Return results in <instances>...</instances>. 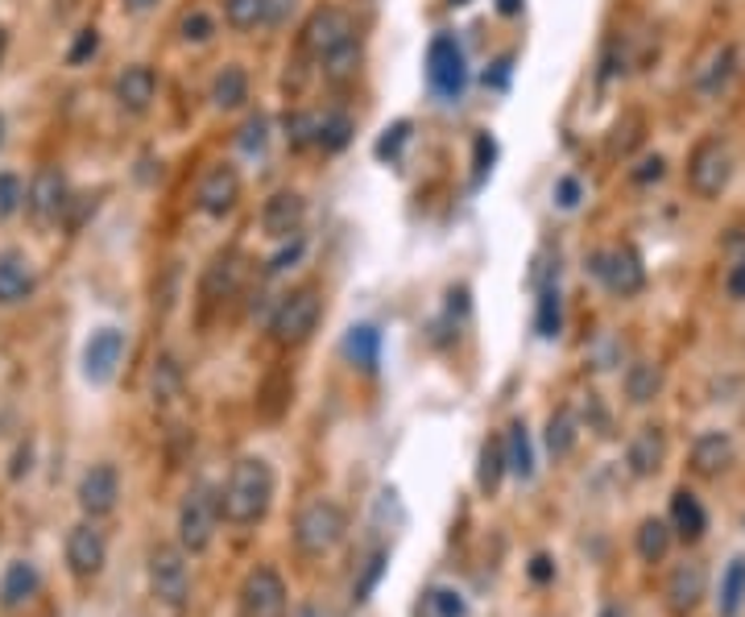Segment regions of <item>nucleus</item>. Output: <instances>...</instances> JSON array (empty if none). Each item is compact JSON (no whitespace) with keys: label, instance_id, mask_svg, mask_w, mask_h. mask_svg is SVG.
Segmentation results:
<instances>
[{"label":"nucleus","instance_id":"c9c22d12","mask_svg":"<svg viewBox=\"0 0 745 617\" xmlns=\"http://www.w3.org/2000/svg\"><path fill=\"white\" fill-rule=\"evenodd\" d=\"M576 440H580V423H576V414L571 411L551 414V423H547V452L556 456V460H563V456L576 448Z\"/></svg>","mask_w":745,"mask_h":617},{"label":"nucleus","instance_id":"c03bdc74","mask_svg":"<svg viewBox=\"0 0 745 617\" xmlns=\"http://www.w3.org/2000/svg\"><path fill=\"white\" fill-rule=\"evenodd\" d=\"M96 50H100V30H79L75 33V42H71V50H67V62L71 67H84L88 59H96Z\"/></svg>","mask_w":745,"mask_h":617},{"label":"nucleus","instance_id":"bf43d9fd","mask_svg":"<svg viewBox=\"0 0 745 617\" xmlns=\"http://www.w3.org/2000/svg\"><path fill=\"white\" fill-rule=\"evenodd\" d=\"M0 146H4V117H0Z\"/></svg>","mask_w":745,"mask_h":617},{"label":"nucleus","instance_id":"393cba45","mask_svg":"<svg viewBox=\"0 0 745 617\" xmlns=\"http://www.w3.org/2000/svg\"><path fill=\"white\" fill-rule=\"evenodd\" d=\"M745 609V556H733L725 576H721V592H716V614L721 617H742Z\"/></svg>","mask_w":745,"mask_h":617},{"label":"nucleus","instance_id":"864d4df0","mask_svg":"<svg viewBox=\"0 0 745 617\" xmlns=\"http://www.w3.org/2000/svg\"><path fill=\"white\" fill-rule=\"evenodd\" d=\"M530 580H539V585L556 580V564H551L547 556H535V559H530Z\"/></svg>","mask_w":745,"mask_h":617},{"label":"nucleus","instance_id":"2eb2a0df","mask_svg":"<svg viewBox=\"0 0 745 617\" xmlns=\"http://www.w3.org/2000/svg\"><path fill=\"white\" fill-rule=\"evenodd\" d=\"M67 204H71V195H67V178H62L55 166L38 170L33 183H30V192H26V207L33 212V221L38 224L59 221L62 212H67Z\"/></svg>","mask_w":745,"mask_h":617},{"label":"nucleus","instance_id":"8fccbe9b","mask_svg":"<svg viewBox=\"0 0 745 617\" xmlns=\"http://www.w3.org/2000/svg\"><path fill=\"white\" fill-rule=\"evenodd\" d=\"M725 291H729V298L745 303V253L729 265V274H725Z\"/></svg>","mask_w":745,"mask_h":617},{"label":"nucleus","instance_id":"4468645a","mask_svg":"<svg viewBox=\"0 0 745 617\" xmlns=\"http://www.w3.org/2000/svg\"><path fill=\"white\" fill-rule=\"evenodd\" d=\"M108 564V543H104V530L91 527V522H79L67 535V568H71L79 580H91V576L104 572Z\"/></svg>","mask_w":745,"mask_h":617},{"label":"nucleus","instance_id":"37998d69","mask_svg":"<svg viewBox=\"0 0 745 617\" xmlns=\"http://www.w3.org/2000/svg\"><path fill=\"white\" fill-rule=\"evenodd\" d=\"M385 559H390L385 551H373V556L365 559V572H361V580L352 585V597H356V601H369V592L378 588L381 572H385Z\"/></svg>","mask_w":745,"mask_h":617},{"label":"nucleus","instance_id":"a878e982","mask_svg":"<svg viewBox=\"0 0 745 617\" xmlns=\"http://www.w3.org/2000/svg\"><path fill=\"white\" fill-rule=\"evenodd\" d=\"M344 356H349L356 369H378L381 361V332L373 324H356L349 327L344 336Z\"/></svg>","mask_w":745,"mask_h":617},{"label":"nucleus","instance_id":"20e7f679","mask_svg":"<svg viewBox=\"0 0 745 617\" xmlns=\"http://www.w3.org/2000/svg\"><path fill=\"white\" fill-rule=\"evenodd\" d=\"M320 315H323L320 291L315 286H298V291L282 294V303L269 315V332H274L278 344H303L320 327Z\"/></svg>","mask_w":745,"mask_h":617},{"label":"nucleus","instance_id":"4c0bfd02","mask_svg":"<svg viewBox=\"0 0 745 617\" xmlns=\"http://www.w3.org/2000/svg\"><path fill=\"white\" fill-rule=\"evenodd\" d=\"M282 129H286V146L307 149L315 146V137H320V117H311V112H286Z\"/></svg>","mask_w":745,"mask_h":617},{"label":"nucleus","instance_id":"f257e3e1","mask_svg":"<svg viewBox=\"0 0 745 617\" xmlns=\"http://www.w3.org/2000/svg\"><path fill=\"white\" fill-rule=\"evenodd\" d=\"M269 506H274V469H269V460H262V456L236 460L224 489H219L224 518L233 527H253V522H262L269 515Z\"/></svg>","mask_w":745,"mask_h":617},{"label":"nucleus","instance_id":"f8f14e48","mask_svg":"<svg viewBox=\"0 0 745 617\" xmlns=\"http://www.w3.org/2000/svg\"><path fill=\"white\" fill-rule=\"evenodd\" d=\"M667 609L675 617H687L700 609V601L708 597V568H704L700 559H684V564H675V572L667 576Z\"/></svg>","mask_w":745,"mask_h":617},{"label":"nucleus","instance_id":"f704fd0d","mask_svg":"<svg viewBox=\"0 0 745 617\" xmlns=\"http://www.w3.org/2000/svg\"><path fill=\"white\" fill-rule=\"evenodd\" d=\"M236 282H241V265H236V253H224L212 262L204 278V298H228L236 291Z\"/></svg>","mask_w":745,"mask_h":617},{"label":"nucleus","instance_id":"5701e85b","mask_svg":"<svg viewBox=\"0 0 745 617\" xmlns=\"http://www.w3.org/2000/svg\"><path fill=\"white\" fill-rule=\"evenodd\" d=\"M672 530L684 543H700L708 530V515H704L700 498L692 489H675L672 493Z\"/></svg>","mask_w":745,"mask_h":617},{"label":"nucleus","instance_id":"cd10ccee","mask_svg":"<svg viewBox=\"0 0 745 617\" xmlns=\"http://www.w3.org/2000/svg\"><path fill=\"white\" fill-rule=\"evenodd\" d=\"M506 460H510V472L518 481L535 477V448H530V431L522 419H513L510 431H506Z\"/></svg>","mask_w":745,"mask_h":617},{"label":"nucleus","instance_id":"79ce46f5","mask_svg":"<svg viewBox=\"0 0 745 617\" xmlns=\"http://www.w3.org/2000/svg\"><path fill=\"white\" fill-rule=\"evenodd\" d=\"M356 62H361V50L349 46V50H340V55H332V59L323 62V75H327L332 84H349L352 75H356Z\"/></svg>","mask_w":745,"mask_h":617},{"label":"nucleus","instance_id":"b1692460","mask_svg":"<svg viewBox=\"0 0 745 617\" xmlns=\"http://www.w3.org/2000/svg\"><path fill=\"white\" fill-rule=\"evenodd\" d=\"M38 588H42V572L33 568L30 559H17V564H9L4 580H0V605L4 609H21L26 601L38 597Z\"/></svg>","mask_w":745,"mask_h":617},{"label":"nucleus","instance_id":"2f4dec72","mask_svg":"<svg viewBox=\"0 0 745 617\" xmlns=\"http://www.w3.org/2000/svg\"><path fill=\"white\" fill-rule=\"evenodd\" d=\"M559 327H563V298H559V286H539V307H535V332L542 340H556Z\"/></svg>","mask_w":745,"mask_h":617},{"label":"nucleus","instance_id":"09e8293b","mask_svg":"<svg viewBox=\"0 0 745 617\" xmlns=\"http://www.w3.org/2000/svg\"><path fill=\"white\" fill-rule=\"evenodd\" d=\"M406 137H410V125L406 120H398L394 129H385V137L378 141V158H398V149H402Z\"/></svg>","mask_w":745,"mask_h":617},{"label":"nucleus","instance_id":"5fc2aeb1","mask_svg":"<svg viewBox=\"0 0 745 617\" xmlns=\"http://www.w3.org/2000/svg\"><path fill=\"white\" fill-rule=\"evenodd\" d=\"M125 4H129L133 13H146V9H154V4H158V0H125Z\"/></svg>","mask_w":745,"mask_h":617},{"label":"nucleus","instance_id":"6e6d98bb","mask_svg":"<svg viewBox=\"0 0 745 617\" xmlns=\"http://www.w3.org/2000/svg\"><path fill=\"white\" fill-rule=\"evenodd\" d=\"M4 50H9V33H4V26H0V62H4Z\"/></svg>","mask_w":745,"mask_h":617},{"label":"nucleus","instance_id":"6e6552de","mask_svg":"<svg viewBox=\"0 0 745 617\" xmlns=\"http://www.w3.org/2000/svg\"><path fill=\"white\" fill-rule=\"evenodd\" d=\"M592 274H597L617 298H634V294H643L646 286V265L634 245H614V249L597 253V257H592Z\"/></svg>","mask_w":745,"mask_h":617},{"label":"nucleus","instance_id":"423d86ee","mask_svg":"<svg viewBox=\"0 0 745 617\" xmlns=\"http://www.w3.org/2000/svg\"><path fill=\"white\" fill-rule=\"evenodd\" d=\"M733 178V154L721 137H704L696 141L692 158H687V187L700 199H721Z\"/></svg>","mask_w":745,"mask_h":617},{"label":"nucleus","instance_id":"603ef678","mask_svg":"<svg viewBox=\"0 0 745 617\" xmlns=\"http://www.w3.org/2000/svg\"><path fill=\"white\" fill-rule=\"evenodd\" d=\"M556 199H559V207H576L580 204V183H576V178H559Z\"/></svg>","mask_w":745,"mask_h":617},{"label":"nucleus","instance_id":"f3484780","mask_svg":"<svg viewBox=\"0 0 745 617\" xmlns=\"http://www.w3.org/2000/svg\"><path fill=\"white\" fill-rule=\"evenodd\" d=\"M195 199H199V212H207V216H228L236 207V199H241V175L224 163L212 166V170L199 178Z\"/></svg>","mask_w":745,"mask_h":617},{"label":"nucleus","instance_id":"1a4fd4ad","mask_svg":"<svg viewBox=\"0 0 745 617\" xmlns=\"http://www.w3.org/2000/svg\"><path fill=\"white\" fill-rule=\"evenodd\" d=\"M427 79H431V88L443 96V100H460L468 88V59L460 42L455 38H435L431 50H427Z\"/></svg>","mask_w":745,"mask_h":617},{"label":"nucleus","instance_id":"bb28decb","mask_svg":"<svg viewBox=\"0 0 745 617\" xmlns=\"http://www.w3.org/2000/svg\"><path fill=\"white\" fill-rule=\"evenodd\" d=\"M658 390H663V369L655 361H634L626 369V398L634 407H646V402H655Z\"/></svg>","mask_w":745,"mask_h":617},{"label":"nucleus","instance_id":"de8ad7c7","mask_svg":"<svg viewBox=\"0 0 745 617\" xmlns=\"http://www.w3.org/2000/svg\"><path fill=\"white\" fill-rule=\"evenodd\" d=\"M663 175H667V163H663V154H650V158H643V163L629 170V178H634L638 187H646V183H658Z\"/></svg>","mask_w":745,"mask_h":617},{"label":"nucleus","instance_id":"f03ea898","mask_svg":"<svg viewBox=\"0 0 745 617\" xmlns=\"http://www.w3.org/2000/svg\"><path fill=\"white\" fill-rule=\"evenodd\" d=\"M219 518H224V510H219V489L204 486V481L190 486L183 506H178V547L190 551V556L207 551L212 539H216Z\"/></svg>","mask_w":745,"mask_h":617},{"label":"nucleus","instance_id":"9b49d317","mask_svg":"<svg viewBox=\"0 0 745 617\" xmlns=\"http://www.w3.org/2000/svg\"><path fill=\"white\" fill-rule=\"evenodd\" d=\"M120 356H125V332H117V327L91 332L88 344H84V382L108 385L117 378Z\"/></svg>","mask_w":745,"mask_h":617},{"label":"nucleus","instance_id":"7ed1b4c3","mask_svg":"<svg viewBox=\"0 0 745 617\" xmlns=\"http://www.w3.org/2000/svg\"><path fill=\"white\" fill-rule=\"evenodd\" d=\"M344 530H349V518L340 510L336 501L327 498H315L307 501L298 518H294V543L303 556H327V551H336L340 539H344Z\"/></svg>","mask_w":745,"mask_h":617},{"label":"nucleus","instance_id":"72a5a7b5","mask_svg":"<svg viewBox=\"0 0 745 617\" xmlns=\"http://www.w3.org/2000/svg\"><path fill=\"white\" fill-rule=\"evenodd\" d=\"M178 390H183V365H178L175 356H158L154 369H149V398L154 402H170V398H178Z\"/></svg>","mask_w":745,"mask_h":617},{"label":"nucleus","instance_id":"4be33fe9","mask_svg":"<svg viewBox=\"0 0 745 617\" xmlns=\"http://www.w3.org/2000/svg\"><path fill=\"white\" fill-rule=\"evenodd\" d=\"M663 460H667V435H663V427H643L626 448V464L634 477H655L663 469Z\"/></svg>","mask_w":745,"mask_h":617},{"label":"nucleus","instance_id":"0eeeda50","mask_svg":"<svg viewBox=\"0 0 745 617\" xmlns=\"http://www.w3.org/2000/svg\"><path fill=\"white\" fill-rule=\"evenodd\" d=\"M356 46V26H352V17L336 4H323L315 13L303 21V50H307L315 62H327L332 55L340 50H349Z\"/></svg>","mask_w":745,"mask_h":617},{"label":"nucleus","instance_id":"4d7b16f0","mask_svg":"<svg viewBox=\"0 0 745 617\" xmlns=\"http://www.w3.org/2000/svg\"><path fill=\"white\" fill-rule=\"evenodd\" d=\"M501 13H518V0H501Z\"/></svg>","mask_w":745,"mask_h":617},{"label":"nucleus","instance_id":"aec40b11","mask_svg":"<svg viewBox=\"0 0 745 617\" xmlns=\"http://www.w3.org/2000/svg\"><path fill=\"white\" fill-rule=\"evenodd\" d=\"M38 286L33 278V265L26 253L17 249H4L0 253V307H17V303H26Z\"/></svg>","mask_w":745,"mask_h":617},{"label":"nucleus","instance_id":"13d9d810","mask_svg":"<svg viewBox=\"0 0 745 617\" xmlns=\"http://www.w3.org/2000/svg\"><path fill=\"white\" fill-rule=\"evenodd\" d=\"M600 617H621V609H605Z\"/></svg>","mask_w":745,"mask_h":617},{"label":"nucleus","instance_id":"3c124183","mask_svg":"<svg viewBox=\"0 0 745 617\" xmlns=\"http://www.w3.org/2000/svg\"><path fill=\"white\" fill-rule=\"evenodd\" d=\"M298 257H303V241L294 236V241H291V245H286V249L269 257V265H265V270H269V274H282V270H286V265H294V262H298Z\"/></svg>","mask_w":745,"mask_h":617},{"label":"nucleus","instance_id":"a18cd8bd","mask_svg":"<svg viewBox=\"0 0 745 617\" xmlns=\"http://www.w3.org/2000/svg\"><path fill=\"white\" fill-rule=\"evenodd\" d=\"M26 204V183L17 175H0V216H13Z\"/></svg>","mask_w":745,"mask_h":617},{"label":"nucleus","instance_id":"e433bc0d","mask_svg":"<svg viewBox=\"0 0 745 617\" xmlns=\"http://www.w3.org/2000/svg\"><path fill=\"white\" fill-rule=\"evenodd\" d=\"M352 141V120L349 112H323L320 117V137H315V146L323 154H340V149Z\"/></svg>","mask_w":745,"mask_h":617},{"label":"nucleus","instance_id":"ddd939ff","mask_svg":"<svg viewBox=\"0 0 745 617\" xmlns=\"http://www.w3.org/2000/svg\"><path fill=\"white\" fill-rule=\"evenodd\" d=\"M79 510L88 518H108L120 501V477L112 464H91L84 477H79Z\"/></svg>","mask_w":745,"mask_h":617},{"label":"nucleus","instance_id":"052dcab7","mask_svg":"<svg viewBox=\"0 0 745 617\" xmlns=\"http://www.w3.org/2000/svg\"><path fill=\"white\" fill-rule=\"evenodd\" d=\"M303 617H320V614H315V609H303Z\"/></svg>","mask_w":745,"mask_h":617},{"label":"nucleus","instance_id":"dca6fc26","mask_svg":"<svg viewBox=\"0 0 745 617\" xmlns=\"http://www.w3.org/2000/svg\"><path fill=\"white\" fill-rule=\"evenodd\" d=\"M307 221V199L298 192H274L262 207V228L274 241H291Z\"/></svg>","mask_w":745,"mask_h":617},{"label":"nucleus","instance_id":"49530a36","mask_svg":"<svg viewBox=\"0 0 745 617\" xmlns=\"http://www.w3.org/2000/svg\"><path fill=\"white\" fill-rule=\"evenodd\" d=\"M212 33H216V21H212L207 13L195 9V13L183 17V38H187V42H207Z\"/></svg>","mask_w":745,"mask_h":617},{"label":"nucleus","instance_id":"58836bf2","mask_svg":"<svg viewBox=\"0 0 745 617\" xmlns=\"http://www.w3.org/2000/svg\"><path fill=\"white\" fill-rule=\"evenodd\" d=\"M638 141H643V117H638V112H629V117L617 120L614 137H609V154H614V158H621V154H629V149L638 146Z\"/></svg>","mask_w":745,"mask_h":617},{"label":"nucleus","instance_id":"39448f33","mask_svg":"<svg viewBox=\"0 0 745 617\" xmlns=\"http://www.w3.org/2000/svg\"><path fill=\"white\" fill-rule=\"evenodd\" d=\"M149 592L154 601H161L166 609H183L190 592V568H187V551L170 543H158L149 551Z\"/></svg>","mask_w":745,"mask_h":617},{"label":"nucleus","instance_id":"c756f323","mask_svg":"<svg viewBox=\"0 0 745 617\" xmlns=\"http://www.w3.org/2000/svg\"><path fill=\"white\" fill-rule=\"evenodd\" d=\"M506 472H510V460H506V440H484L481 443V460H477V486H481V493H497Z\"/></svg>","mask_w":745,"mask_h":617},{"label":"nucleus","instance_id":"412c9836","mask_svg":"<svg viewBox=\"0 0 745 617\" xmlns=\"http://www.w3.org/2000/svg\"><path fill=\"white\" fill-rule=\"evenodd\" d=\"M737 460V443L729 431H704L700 440L692 443V469L700 477H721Z\"/></svg>","mask_w":745,"mask_h":617},{"label":"nucleus","instance_id":"ea45409f","mask_svg":"<svg viewBox=\"0 0 745 617\" xmlns=\"http://www.w3.org/2000/svg\"><path fill=\"white\" fill-rule=\"evenodd\" d=\"M236 141H241V149L245 154H262L265 141H269V117H262V112H253V117L241 125V133H236Z\"/></svg>","mask_w":745,"mask_h":617},{"label":"nucleus","instance_id":"473e14b6","mask_svg":"<svg viewBox=\"0 0 745 617\" xmlns=\"http://www.w3.org/2000/svg\"><path fill=\"white\" fill-rule=\"evenodd\" d=\"M269 9H274V0H224V21L233 26V30H257L269 21Z\"/></svg>","mask_w":745,"mask_h":617},{"label":"nucleus","instance_id":"a211bd4d","mask_svg":"<svg viewBox=\"0 0 745 617\" xmlns=\"http://www.w3.org/2000/svg\"><path fill=\"white\" fill-rule=\"evenodd\" d=\"M733 75H737V50L733 46H713L704 62L692 71V88L716 100V96H725V88L733 84Z\"/></svg>","mask_w":745,"mask_h":617},{"label":"nucleus","instance_id":"6ab92c4d","mask_svg":"<svg viewBox=\"0 0 745 617\" xmlns=\"http://www.w3.org/2000/svg\"><path fill=\"white\" fill-rule=\"evenodd\" d=\"M112 96H117V104L125 112H146L149 104H154V96H158V75H154V67H146V62L125 67V71L117 75V84H112Z\"/></svg>","mask_w":745,"mask_h":617},{"label":"nucleus","instance_id":"7c9ffc66","mask_svg":"<svg viewBox=\"0 0 745 617\" xmlns=\"http://www.w3.org/2000/svg\"><path fill=\"white\" fill-rule=\"evenodd\" d=\"M672 522H663V518H646L638 535H634V547H638V559L643 564H658V559L672 551Z\"/></svg>","mask_w":745,"mask_h":617},{"label":"nucleus","instance_id":"9d476101","mask_svg":"<svg viewBox=\"0 0 745 617\" xmlns=\"http://www.w3.org/2000/svg\"><path fill=\"white\" fill-rule=\"evenodd\" d=\"M241 617H286V585L274 568H253L241 585Z\"/></svg>","mask_w":745,"mask_h":617},{"label":"nucleus","instance_id":"a19ab883","mask_svg":"<svg viewBox=\"0 0 745 617\" xmlns=\"http://www.w3.org/2000/svg\"><path fill=\"white\" fill-rule=\"evenodd\" d=\"M427 609L435 617H468V605L455 588H431L427 592Z\"/></svg>","mask_w":745,"mask_h":617},{"label":"nucleus","instance_id":"c85d7f7f","mask_svg":"<svg viewBox=\"0 0 745 617\" xmlns=\"http://www.w3.org/2000/svg\"><path fill=\"white\" fill-rule=\"evenodd\" d=\"M248 100V75H245V67H236V62H228L224 71L212 79V104L216 108H241V104Z\"/></svg>","mask_w":745,"mask_h":617}]
</instances>
